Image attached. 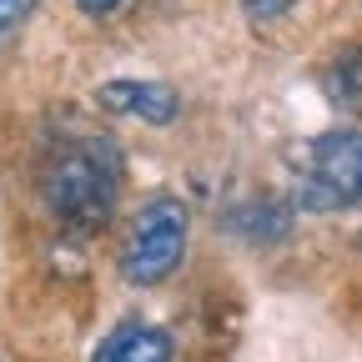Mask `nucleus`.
<instances>
[{
  "mask_svg": "<svg viewBox=\"0 0 362 362\" xmlns=\"http://www.w3.org/2000/svg\"><path fill=\"white\" fill-rule=\"evenodd\" d=\"M45 206L51 216L76 237L106 232V221L116 216L121 197V156L106 136H76V141L56 146L45 161Z\"/></svg>",
  "mask_w": 362,
  "mask_h": 362,
  "instance_id": "f257e3e1",
  "label": "nucleus"
},
{
  "mask_svg": "<svg viewBox=\"0 0 362 362\" xmlns=\"http://www.w3.org/2000/svg\"><path fill=\"white\" fill-rule=\"evenodd\" d=\"M192 242V211L181 197H151L141 211L131 216L121 237V277L131 287H156L187 262Z\"/></svg>",
  "mask_w": 362,
  "mask_h": 362,
  "instance_id": "f03ea898",
  "label": "nucleus"
},
{
  "mask_svg": "<svg viewBox=\"0 0 362 362\" xmlns=\"http://www.w3.org/2000/svg\"><path fill=\"white\" fill-rule=\"evenodd\" d=\"M307 176L302 192L312 206H342L362 202V131H332L307 146Z\"/></svg>",
  "mask_w": 362,
  "mask_h": 362,
  "instance_id": "7ed1b4c3",
  "label": "nucleus"
},
{
  "mask_svg": "<svg viewBox=\"0 0 362 362\" xmlns=\"http://www.w3.org/2000/svg\"><path fill=\"white\" fill-rule=\"evenodd\" d=\"M96 101L111 116H131L146 126H171L181 116V96L166 81H106V86H96Z\"/></svg>",
  "mask_w": 362,
  "mask_h": 362,
  "instance_id": "20e7f679",
  "label": "nucleus"
},
{
  "mask_svg": "<svg viewBox=\"0 0 362 362\" xmlns=\"http://www.w3.org/2000/svg\"><path fill=\"white\" fill-rule=\"evenodd\" d=\"M90 362H171V332L151 322H121L101 337Z\"/></svg>",
  "mask_w": 362,
  "mask_h": 362,
  "instance_id": "39448f33",
  "label": "nucleus"
},
{
  "mask_svg": "<svg viewBox=\"0 0 362 362\" xmlns=\"http://www.w3.org/2000/svg\"><path fill=\"white\" fill-rule=\"evenodd\" d=\"M322 86H327V96L337 106H362V40L347 45V51H337L322 71Z\"/></svg>",
  "mask_w": 362,
  "mask_h": 362,
  "instance_id": "423d86ee",
  "label": "nucleus"
},
{
  "mask_svg": "<svg viewBox=\"0 0 362 362\" xmlns=\"http://www.w3.org/2000/svg\"><path fill=\"white\" fill-rule=\"evenodd\" d=\"M35 6H40V0H0V40H6L11 30H21Z\"/></svg>",
  "mask_w": 362,
  "mask_h": 362,
  "instance_id": "0eeeda50",
  "label": "nucleus"
},
{
  "mask_svg": "<svg viewBox=\"0 0 362 362\" xmlns=\"http://www.w3.org/2000/svg\"><path fill=\"white\" fill-rule=\"evenodd\" d=\"M292 6H297V0H242L247 21H257V25H267V21H282Z\"/></svg>",
  "mask_w": 362,
  "mask_h": 362,
  "instance_id": "6e6552de",
  "label": "nucleus"
},
{
  "mask_svg": "<svg viewBox=\"0 0 362 362\" xmlns=\"http://www.w3.org/2000/svg\"><path fill=\"white\" fill-rule=\"evenodd\" d=\"M76 6H81L90 21H111V16L121 11V0H76Z\"/></svg>",
  "mask_w": 362,
  "mask_h": 362,
  "instance_id": "1a4fd4ad",
  "label": "nucleus"
}]
</instances>
